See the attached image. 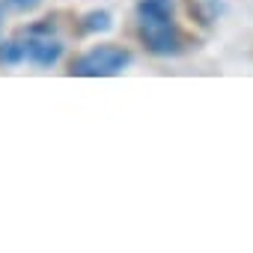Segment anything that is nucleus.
Returning a JSON list of instances; mask_svg holds the SVG:
<instances>
[{
  "label": "nucleus",
  "mask_w": 253,
  "mask_h": 253,
  "mask_svg": "<svg viewBox=\"0 0 253 253\" xmlns=\"http://www.w3.org/2000/svg\"><path fill=\"white\" fill-rule=\"evenodd\" d=\"M137 36L155 57H176L185 51V36L176 24V0H137Z\"/></svg>",
  "instance_id": "f257e3e1"
},
{
  "label": "nucleus",
  "mask_w": 253,
  "mask_h": 253,
  "mask_svg": "<svg viewBox=\"0 0 253 253\" xmlns=\"http://www.w3.org/2000/svg\"><path fill=\"white\" fill-rule=\"evenodd\" d=\"M128 66H131V51L128 48L95 45L69 66V75H75V78H116Z\"/></svg>",
  "instance_id": "f03ea898"
},
{
  "label": "nucleus",
  "mask_w": 253,
  "mask_h": 253,
  "mask_svg": "<svg viewBox=\"0 0 253 253\" xmlns=\"http://www.w3.org/2000/svg\"><path fill=\"white\" fill-rule=\"evenodd\" d=\"M21 45H24V60L33 63V66H42V69L54 66V63L63 57V42L54 36L51 18H45V21L27 27L24 36H21Z\"/></svg>",
  "instance_id": "7ed1b4c3"
},
{
  "label": "nucleus",
  "mask_w": 253,
  "mask_h": 253,
  "mask_svg": "<svg viewBox=\"0 0 253 253\" xmlns=\"http://www.w3.org/2000/svg\"><path fill=\"white\" fill-rule=\"evenodd\" d=\"M113 27V15L107 9H92L81 18V33L86 36H95V33H107Z\"/></svg>",
  "instance_id": "20e7f679"
},
{
  "label": "nucleus",
  "mask_w": 253,
  "mask_h": 253,
  "mask_svg": "<svg viewBox=\"0 0 253 253\" xmlns=\"http://www.w3.org/2000/svg\"><path fill=\"white\" fill-rule=\"evenodd\" d=\"M18 63H24V45H21V39L0 42V66H18Z\"/></svg>",
  "instance_id": "39448f33"
},
{
  "label": "nucleus",
  "mask_w": 253,
  "mask_h": 253,
  "mask_svg": "<svg viewBox=\"0 0 253 253\" xmlns=\"http://www.w3.org/2000/svg\"><path fill=\"white\" fill-rule=\"evenodd\" d=\"M42 0H0L3 12H33Z\"/></svg>",
  "instance_id": "423d86ee"
},
{
  "label": "nucleus",
  "mask_w": 253,
  "mask_h": 253,
  "mask_svg": "<svg viewBox=\"0 0 253 253\" xmlns=\"http://www.w3.org/2000/svg\"><path fill=\"white\" fill-rule=\"evenodd\" d=\"M0 30H3V6H0Z\"/></svg>",
  "instance_id": "0eeeda50"
}]
</instances>
